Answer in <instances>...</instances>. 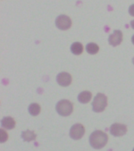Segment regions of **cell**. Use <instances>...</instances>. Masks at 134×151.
Listing matches in <instances>:
<instances>
[{"label": "cell", "instance_id": "cell-1", "mask_svg": "<svg viewBox=\"0 0 134 151\" xmlns=\"http://www.w3.org/2000/svg\"><path fill=\"white\" fill-rule=\"evenodd\" d=\"M108 141V137L106 133L104 132L97 130L93 132L89 136V143L91 147L94 149L100 150L104 147Z\"/></svg>", "mask_w": 134, "mask_h": 151}, {"label": "cell", "instance_id": "cell-2", "mask_svg": "<svg viewBox=\"0 0 134 151\" xmlns=\"http://www.w3.org/2000/svg\"><path fill=\"white\" fill-rule=\"evenodd\" d=\"M107 105V96L103 93H98L93 99V110L94 112L100 113L105 110Z\"/></svg>", "mask_w": 134, "mask_h": 151}, {"label": "cell", "instance_id": "cell-3", "mask_svg": "<svg viewBox=\"0 0 134 151\" xmlns=\"http://www.w3.org/2000/svg\"><path fill=\"white\" fill-rule=\"evenodd\" d=\"M56 111L61 116L67 117L69 116L73 111V105L69 100L63 99L61 100L56 105Z\"/></svg>", "mask_w": 134, "mask_h": 151}, {"label": "cell", "instance_id": "cell-4", "mask_svg": "<svg viewBox=\"0 0 134 151\" xmlns=\"http://www.w3.org/2000/svg\"><path fill=\"white\" fill-rule=\"evenodd\" d=\"M85 134V128L81 124H74L70 129V137L75 140H79L82 139Z\"/></svg>", "mask_w": 134, "mask_h": 151}, {"label": "cell", "instance_id": "cell-5", "mask_svg": "<svg viewBox=\"0 0 134 151\" xmlns=\"http://www.w3.org/2000/svg\"><path fill=\"white\" fill-rule=\"evenodd\" d=\"M56 26L59 29L65 31L69 29L71 26V20L70 17L66 15H60L56 19Z\"/></svg>", "mask_w": 134, "mask_h": 151}, {"label": "cell", "instance_id": "cell-6", "mask_svg": "<svg viewBox=\"0 0 134 151\" xmlns=\"http://www.w3.org/2000/svg\"><path fill=\"white\" fill-rule=\"evenodd\" d=\"M110 132L112 135L116 136V137L122 136L127 132V127L125 124L115 123V124H112L110 128Z\"/></svg>", "mask_w": 134, "mask_h": 151}, {"label": "cell", "instance_id": "cell-7", "mask_svg": "<svg viewBox=\"0 0 134 151\" xmlns=\"http://www.w3.org/2000/svg\"><path fill=\"white\" fill-rule=\"evenodd\" d=\"M122 42V33L119 30L114 31L113 33L108 38V42L112 46H117L121 44Z\"/></svg>", "mask_w": 134, "mask_h": 151}, {"label": "cell", "instance_id": "cell-8", "mask_svg": "<svg viewBox=\"0 0 134 151\" xmlns=\"http://www.w3.org/2000/svg\"><path fill=\"white\" fill-rule=\"evenodd\" d=\"M57 81L61 86L67 87L71 83V76L67 72H61L57 76Z\"/></svg>", "mask_w": 134, "mask_h": 151}, {"label": "cell", "instance_id": "cell-9", "mask_svg": "<svg viewBox=\"0 0 134 151\" xmlns=\"http://www.w3.org/2000/svg\"><path fill=\"white\" fill-rule=\"evenodd\" d=\"M1 125L2 128L7 129V130H11L15 128L16 122L14 119L11 117H5L1 121Z\"/></svg>", "mask_w": 134, "mask_h": 151}, {"label": "cell", "instance_id": "cell-10", "mask_svg": "<svg viewBox=\"0 0 134 151\" xmlns=\"http://www.w3.org/2000/svg\"><path fill=\"white\" fill-rule=\"evenodd\" d=\"M91 98H92V93L89 91H83L80 93L78 96V99L80 103L82 104H87L90 101Z\"/></svg>", "mask_w": 134, "mask_h": 151}, {"label": "cell", "instance_id": "cell-11", "mask_svg": "<svg viewBox=\"0 0 134 151\" xmlns=\"http://www.w3.org/2000/svg\"><path fill=\"white\" fill-rule=\"evenodd\" d=\"M21 137L24 139V141L26 142H31L33 141L36 139V135L34 132L30 131V130H27V131L23 132L21 134Z\"/></svg>", "mask_w": 134, "mask_h": 151}, {"label": "cell", "instance_id": "cell-12", "mask_svg": "<svg viewBox=\"0 0 134 151\" xmlns=\"http://www.w3.org/2000/svg\"><path fill=\"white\" fill-rule=\"evenodd\" d=\"M71 51L75 55L82 54L83 52V46L80 42H74L71 46Z\"/></svg>", "mask_w": 134, "mask_h": 151}, {"label": "cell", "instance_id": "cell-13", "mask_svg": "<svg viewBox=\"0 0 134 151\" xmlns=\"http://www.w3.org/2000/svg\"><path fill=\"white\" fill-rule=\"evenodd\" d=\"M28 111L32 116H37L41 111V107L38 104H32L28 107Z\"/></svg>", "mask_w": 134, "mask_h": 151}, {"label": "cell", "instance_id": "cell-14", "mask_svg": "<svg viewBox=\"0 0 134 151\" xmlns=\"http://www.w3.org/2000/svg\"><path fill=\"white\" fill-rule=\"evenodd\" d=\"M86 50L88 53L94 55L97 54L98 52V51H99V46H98L96 43L90 42L89 43V44H87L86 47Z\"/></svg>", "mask_w": 134, "mask_h": 151}, {"label": "cell", "instance_id": "cell-15", "mask_svg": "<svg viewBox=\"0 0 134 151\" xmlns=\"http://www.w3.org/2000/svg\"><path fill=\"white\" fill-rule=\"evenodd\" d=\"M7 139H8V135H7V133L2 129H0V142L3 143Z\"/></svg>", "mask_w": 134, "mask_h": 151}, {"label": "cell", "instance_id": "cell-16", "mask_svg": "<svg viewBox=\"0 0 134 151\" xmlns=\"http://www.w3.org/2000/svg\"><path fill=\"white\" fill-rule=\"evenodd\" d=\"M129 13L132 17H134V4L131 5L129 9Z\"/></svg>", "mask_w": 134, "mask_h": 151}, {"label": "cell", "instance_id": "cell-17", "mask_svg": "<svg viewBox=\"0 0 134 151\" xmlns=\"http://www.w3.org/2000/svg\"><path fill=\"white\" fill-rule=\"evenodd\" d=\"M130 25H131V27H132L133 29H134V20H133L131 22H130Z\"/></svg>", "mask_w": 134, "mask_h": 151}, {"label": "cell", "instance_id": "cell-18", "mask_svg": "<svg viewBox=\"0 0 134 151\" xmlns=\"http://www.w3.org/2000/svg\"><path fill=\"white\" fill-rule=\"evenodd\" d=\"M132 42H133V44L134 45V35L132 37Z\"/></svg>", "mask_w": 134, "mask_h": 151}, {"label": "cell", "instance_id": "cell-19", "mask_svg": "<svg viewBox=\"0 0 134 151\" xmlns=\"http://www.w3.org/2000/svg\"><path fill=\"white\" fill-rule=\"evenodd\" d=\"M133 63L134 64V57H133Z\"/></svg>", "mask_w": 134, "mask_h": 151}, {"label": "cell", "instance_id": "cell-20", "mask_svg": "<svg viewBox=\"0 0 134 151\" xmlns=\"http://www.w3.org/2000/svg\"><path fill=\"white\" fill-rule=\"evenodd\" d=\"M133 151H134V149H133Z\"/></svg>", "mask_w": 134, "mask_h": 151}]
</instances>
